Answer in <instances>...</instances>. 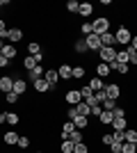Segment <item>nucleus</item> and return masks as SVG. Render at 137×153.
<instances>
[{"instance_id": "obj_1", "label": "nucleus", "mask_w": 137, "mask_h": 153, "mask_svg": "<svg viewBox=\"0 0 137 153\" xmlns=\"http://www.w3.org/2000/svg\"><path fill=\"white\" fill-rule=\"evenodd\" d=\"M114 41H117V46H121V48L130 46V41H133V30H130V25H119L117 32H114Z\"/></svg>"}, {"instance_id": "obj_2", "label": "nucleus", "mask_w": 137, "mask_h": 153, "mask_svg": "<svg viewBox=\"0 0 137 153\" xmlns=\"http://www.w3.org/2000/svg\"><path fill=\"white\" fill-rule=\"evenodd\" d=\"M96 55H98V62L110 64V62H114V59H117V46H103Z\"/></svg>"}, {"instance_id": "obj_3", "label": "nucleus", "mask_w": 137, "mask_h": 153, "mask_svg": "<svg viewBox=\"0 0 137 153\" xmlns=\"http://www.w3.org/2000/svg\"><path fill=\"white\" fill-rule=\"evenodd\" d=\"M91 25H94V34H105V32H110V19L107 16H98V19L91 21Z\"/></svg>"}, {"instance_id": "obj_4", "label": "nucleus", "mask_w": 137, "mask_h": 153, "mask_svg": "<svg viewBox=\"0 0 137 153\" xmlns=\"http://www.w3.org/2000/svg\"><path fill=\"white\" fill-rule=\"evenodd\" d=\"M80 101H82V96H80V89H78V87H71V89H66V94H64V103L69 105V108H76Z\"/></svg>"}, {"instance_id": "obj_5", "label": "nucleus", "mask_w": 137, "mask_h": 153, "mask_svg": "<svg viewBox=\"0 0 137 153\" xmlns=\"http://www.w3.org/2000/svg\"><path fill=\"white\" fill-rule=\"evenodd\" d=\"M44 80L50 85V91H53V89H55V87L59 85V73H57V69L48 66V69H46V73H44Z\"/></svg>"}, {"instance_id": "obj_6", "label": "nucleus", "mask_w": 137, "mask_h": 153, "mask_svg": "<svg viewBox=\"0 0 137 153\" xmlns=\"http://www.w3.org/2000/svg\"><path fill=\"white\" fill-rule=\"evenodd\" d=\"M105 94H107V98H121V94H124V89H121V85H117V82H107L105 85Z\"/></svg>"}, {"instance_id": "obj_7", "label": "nucleus", "mask_w": 137, "mask_h": 153, "mask_svg": "<svg viewBox=\"0 0 137 153\" xmlns=\"http://www.w3.org/2000/svg\"><path fill=\"white\" fill-rule=\"evenodd\" d=\"M85 39H87V48H89V53H98L101 48H103L98 34H89V37H85Z\"/></svg>"}, {"instance_id": "obj_8", "label": "nucleus", "mask_w": 137, "mask_h": 153, "mask_svg": "<svg viewBox=\"0 0 137 153\" xmlns=\"http://www.w3.org/2000/svg\"><path fill=\"white\" fill-rule=\"evenodd\" d=\"M19 137L21 135L16 133V130H7V133H2V144H5V146H16V144H19Z\"/></svg>"}, {"instance_id": "obj_9", "label": "nucleus", "mask_w": 137, "mask_h": 153, "mask_svg": "<svg viewBox=\"0 0 137 153\" xmlns=\"http://www.w3.org/2000/svg\"><path fill=\"white\" fill-rule=\"evenodd\" d=\"M87 85H89V87H91V91L96 94V91H103V89H105V85H107V82H105L103 78H98V76H91L89 80H87Z\"/></svg>"}, {"instance_id": "obj_10", "label": "nucleus", "mask_w": 137, "mask_h": 153, "mask_svg": "<svg viewBox=\"0 0 137 153\" xmlns=\"http://www.w3.org/2000/svg\"><path fill=\"white\" fill-rule=\"evenodd\" d=\"M55 69L59 73V80H71V64L69 62H59Z\"/></svg>"}, {"instance_id": "obj_11", "label": "nucleus", "mask_w": 137, "mask_h": 153, "mask_svg": "<svg viewBox=\"0 0 137 153\" xmlns=\"http://www.w3.org/2000/svg\"><path fill=\"white\" fill-rule=\"evenodd\" d=\"M23 37H25V32H23V27H19V25L9 27V41H12L14 46L19 44V41H23Z\"/></svg>"}, {"instance_id": "obj_12", "label": "nucleus", "mask_w": 137, "mask_h": 153, "mask_svg": "<svg viewBox=\"0 0 137 153\" xmlns=\"http://www.w3.org/2000/svg\"><path fill=\"white\" fill-rule=\"evenodd\" d=\"M94 73H96L98 78H103V80H105V78L112 73V71H110V64H105V62H96V64H94Z\"/></svg>"}, {"instance_id": "obj_13", "label": "nucleus", "mask_w": 137, "mask_h": 153, "mask_svg": "<svg viewBox=\"0 0 137 153\" xmlns=\"http://www.w3.org/2000/svg\"><path fill=\"white\" fill-rule=\"evenodd\" d=\"M14 89V76H0V91L9 94Z\"/></svg>"}, {"instance_id": "obj_14", "label": "nucleus", "mask_w": 137, "mask_h": 153, "mask_svg": "<svg viewBox=\"0 0 137 153\" xmlns=\"http://www.w3.org/2000/svg\"><path fill=\"white\" fill-rule=\"evenodd\" d=\"M44 73H46L44 64H37L32 71H27V80H30V82H34V80H41V78H44Z\"/></svg>"}, {"instance_id": "obj_15", "label": "nucleus", "mask_w": 137, "mask_h": 153, "mask_svg": "<svg viewBox=\"0 0 137 153\" xmlns=\"http://www.w3.org/2000/svg\"><path fill=\"white\" fill-rule=\"evenodd\" d=\"M14 94H19V96H25L27 91V80H23V78H14Z\"/></svg>"}, {"instance_id": "obj_16", "label": "nucleus", "mask_w": 137, "mask_h": 153, "mask_svg": "<svg viewBox=\"0 0 137 153\" xmlns=\"http://www.w3.org/2000/svg\"><path fill=\"white\" fill-rule=\"evenodd\" d=\"M0 55H2V57H7L9 62H12V59L19 55V48H16L14 44H5V46H2V53H0Z\"/></svg>"}, {"instance_id": "obj_17", "label": "nucleus", "mask_w": 137, "mask_h": 153, "mask_svg": "<svg viewBox=\"0 0 137 153\" xmlns=\"http://www.w3.org/2000/svg\"><path fill=\"white\" fill-rule=\"evenodd\" d=\"M73 53H78V55H85V53H89V48H87V39H73Z\"/></svg>"}, {"instance_id": "obj_18", "label": "nucleus", "mask_w": 137, "mask_h": 153, "mask_svg": "<svg viewBox=\"0 0 137 153\" xmlns=\"http://www.w3.org/2000/svg\"><path fill=\"white\" fill-rule=\"evenodd\" d=\"M87 69L85 64H78V66H71V80H85Z\"/></svg>"}, {"instance_id": "obj_19", "label": "nucleus", "mask_w": 137, "mask_h": 153, "mask_svg": "<svg viewBox=\"0 0 137 153\" xmlns=\"http://www.w3.org/2000/svg\"><path fill=\"white\" fill-rule=\"evenodd\" d=\"M110 71H117V73H121V76H128V73H130V64L110 62Z\"/></svg>"}, {"instance_id": "obj_20", "label": "nucleus", "mask_w": 137, "mask_h": 153, "mask_svg": "<svg viewBox=\"0 0 137 153\" xmlns=\"http://www.w3.org/2000/svg\"><path fill=\"white\" fill-rule=\"evenodd\" d=\"M32 87H34V91H37L39 96H44L46 91H50V85L46 82L44 78H41V80H34V82H32Z\"/></svg>"}, {"instance_id": "obj_21", "label": "nucleus", "mask_w": 137, "mask_h": 153, "mask_svg": "<svg viewBox=\"0 0 137 153\" xmlns=\"http://www.w3.org/2000/svg\"><path fill=\"white\" fill-rule=\"evenodd\" d=\"M112 121H114L112 110H103V112H101V117H98V123H101V126H112Z\"/></svg>"}, {"instance_id": "obj_22", "label": "nucleus", "mask_w": 137, "mask_h": 153, "mask_svg": "<svg viewBox=\"0 0 137 153\" xmlns=\"http://www.w3.org/2000/svg\"><path fill=\"white\" fill-rule=\"evenodd\" d=\"M94 9H96V7H94V5H91V2H80V16H82V19H89V16H91V14H94Z\"/></svg>"}, {"instance_id": "obj_23", "label": "nucleus", "mask_w": 137, "mask_h": 153, "mask_svg": "<svg viewBox=\"0 0 137 153\" xmlns=\"http://www.w3.org/2000/svg\"><path fill=\"white\" fill-rule=\"evenodd\" d=\"M126 128H128V119H114V121H112V133H124Z\"/></svg>"}, {"instance_id": "obj_24", "label": "nucleus", "mask_w": 137, "mask_h": 153, "mask_svg": "<svg viewBox=\"0 0 137 153\" xmlns=\"http://www.w3.org/2000/svg\"><path fill=\"white\" fill-rule=\"evenodd\" d=\"M16 146H19L23 153H25L27 149L32 146V137H30V135H21V137H19V144H16Z\"/></svg>"}, {"instance_id": "obj_25", "label": "nucleus", "mask_w": 137, "mask_h": 153, "mask_svg": "<svg viewBox=\"0 0 137 153\" xmlns=\"http://www.w3.org/2000/svg\"><path fill=\"white\" fill-rule=\"evenodd\" d=\"M25 48H27V55H39V53H44L41 51V44L39 41H32V39H30V44H25Z\"/></svg>"}, {"instance_id": "obj_26", "label": "nucleus", "mask_w": 137, "mask_h": 153, "mask_svg": "<svg viewBox=\"0 0 137 153\" xmlns=\"http://www.w3.org/2000/svg\"><path fill=\"white\" fill-rule=\"evenodd\" d=\"M124 142H130V144H135L137 142V128H126L124 130Z\"/></svg>"}, {"instance_id": "obj_27", "label": "nucleus", "mask_w": 137, "mask_h": 153, "mask_svg": "<svg viewBox=\"0 0 137 153\" xmlns=\"http://www.w3.org/2000/svg\"><path fill=\"white\" fill-rule=\"evenodd\" d=\"M80 34H82V37L94 34V25H91V21H82V23H80Z\"/></svg>"}, {"instance_id": "obj_28", "label": "nucleus", "mask_w": 137, "mask_h": 153, "mask_svg": "<svg viewBox=\"0 0 137 153\" xmlns=\"http://www.w3.org/2000/svg\"><path fill=\"white\" fill-rule=\"evenodd\" d=\"M73 123H76V128H78V130H85V128H89V117H76V119H73Z\"/></svg>"}, {"instance_id": "obj_29", "label": "nucleus", "mask_w": 137, "mask_h": 153, "mask_svg": "<svg viewBox=\"0 0 137 153\" xmlns=\"http://www.w3.org/2000/svg\"><path fill=\"white\" fill-rule=\"evenodd\" d=\"M73 149H76V144H73L71 140H62L59 142V153H73Z\"/></svg>"}, {"instance_id": "obj_30", "label": "nucleus", "mask_w": 137, "mask_h": 153, "mask_svg": "<svg viewBox=\"0 0 137 153\" xmlns=\"http://www.w3.org/2000/svg\"><path fill=\"white\" fill-rule=\"evenodd\" d=\"M64 9H66L69 14H78V12H80V2H78V0H66Z\"/></svg>"}, {"instance_id": "obj_31", "label": "nucleus", "mask_w": 137, "mask_h": 153, "mask_svg": "<svg viewBox=\"0 0 137 153\" xmlns=\"http://www.w3.org/2000/svg\"><path fill=\"white\" fill-rule=\"evenodd\" d=\"M101 44H103V46H117V41H114V34H112V32H105V34H101Z\"/></svg>"}, {"instance_id": "obj_32", "label": "nucleus", "mask_w": 137, "mask_h": 153, "mask_svg": "<svg viewBox=\"0 0 137 153\" xmlns=\"http://www.w3.org/2000/svg\"><path fill=\"white\" fill-rule=\"evenodd\" d=\"M76 110H78V114H80V117H89V110H91V108L87 105L85 101H80L78 105H76Z\"/></svg>"}, {"instance_id": "obj_33", "label": "nucleus", "mask_w": 137, "mask_h": 153, "mask_svg": "<svg viewBox=\"0 0 137 153\" xmlns=\"http://www.w3.org/2000/svg\"><path fill=\"white\" fill-rule=\"evenodd\" d=\"M66 140H71L73 144H80V142H85V137H82V130H73V133L69 135Z\"/></svg>"}, {"instance_id": "obj_34", "label": "nucleus", "mask_w": 137, "mask_h": 153, "mask_svg": "<svg viewBox=\"0 0 137 153\" xmlns=\"http://www.w3.org/2000/svg\"><path fill=\"white\" fill-rule=\"evenodd\" d=\"M114 62L128 64V53H126V48H117V59H114Z\"/></svg>"}, {"instance_id": "obj_35", "label": "nucleus", "mask_w": 137, "mask_h": 153, "mask_svg": "<svg viewBox=\"0 0 137 153\" xmlns=\"http://www.w3.org/2000/svg\"><path fill=\"white\" fill-rule=\"evenodd\" d=\"M126 53H128V64H130V66H137V53L133 51L130 46H126Z\"/></svg>"}, {"instance_id": "obj_36", "label": "nucleus", "mask_w": 137, "mask_h": 153, "mask_svg": "<svg viewBox=\"0 0 137 153\" xmlns=\"http://www.w3.org/2000/svg\"><path fill=\"white\" fill-rule=\"evenodd\" d=\"M34 66H37V62H34V57H32V55H27V57L23 59V69H25V71H32Z\"/></svg>"}, {"instance_id": "obj_37", "label": "nucleus", "mask_w": 137, "mask_h": 153, "mask_svg": "<svg viewBox=\"0 0 137 153\" xmlns=\"http://www.w3.org/2000/svg\"><path fill=\"white\" fill-rule=\"evenodd\" d=\"M73 153H91V149H89V144H87V142H80V144H76Z\"/></svg>"}, {"instance_id": "obj_38", "label": "nucleus", "mask_w": 137, "mask_h": 153, "mask_svg": "<svg viewBox=\"0 0 137 153\" xmlns=\"http://www.w3.org/2000/svg\"><path fill=\"white\" fill-rule=\"evenodd\" d=\"M19 121H21V114H16V112H7V123H9V126H16Z\"/></svg>"}, {"instance_id": "obj_39", "label": "nucleus", "mask_w": 137, "mask_h": 153, "mask_svg": "<svg viewBox=\"0 0 137 153\" xmlns=\"http://www.w3.org/2000/svg\"><path fill=\"white\" fill-rule=\"evenodd\" d=\"M101 108L103 110H114L117 108V101H114V98H105V101L101 103Z\"/></svg>"}, {"instance_id": "obj_40", "label": "nucleus", "mask_w": 137, "mask_h": 153, "mask_svg": "<svg viewBox=\"0 0 137 153\" xmlns=\"http://www.w3.org/2000/svg\"><path fill=\"white\" fill-rule=\"evenodd\" d=\"M112 142H114V137H112V133H103V135H101V144H103V146H110Z\"/></svg>"}, {"instance_id": "obj_41", "label": "nucleus", "mask_w": 137, "mask_h": 153, "mask_svg": "<svg viewBox=\"0 0 137 153\" xmlns=\"http://www.w3.org/2000/svg\"><path fill=\"white\" fill-rule=\"evenodd\" d=\"M107 149H110V153H121L124 151V142H112Z\"/></svg>"}, {"instance_id": "obj_42", "label": "nucleus", "mask_w": 137, "mask_h": 153, "mask_svg": "<svg viewBox=\"0 0 137 153\" xmlns=\"http://www.w3.org/2000/svg\"><path fill=\"white\" fill-rule=\"evenodd\" d=\"M5 101H7V103H12V105H16V103L21 101V96H19V94H14V91H9V94H5Z\"/></svg>"}, {"instance_id": "obj_43", "label": "nucleus", "mask_w": 137, "mask_h": 153, "mask_svg": "<svg viewBox=\"0 0 137 153\" xmlns=\"http://www.w3.org/2000/svg\"><path fill=\"white\" fill-rule=\"evenodd\" d=\"M121 153H137V144H130V142H124V151Z\"/></svg>"}, {"instance_id": "obj_44", "label": "nucleus", "mask_w": 137, "mask_h": 153, "mask_svg": "<svg viewBox=\"0 0 137 153\" xmlns=\"http://www.w3.org/2000/svg\"><path fill=\"white\" fill-rule=\"evenodd\" d=\"M64 117H66V119H69V121H73V119L78 117V110H76V108H69V110H66V112H64Z\"/></svg>"}, {"instance_id": "obj_45", "label": "nucleus", "mask_w": 137, "mask_h": 153, "mask_svg": "<svg viewBox=\"0 0 137 153\" xmlns=\"http://www.w3.org/2000/svg\"><path fill=\"white\" fill-rule=\"evenodd\" d=\"M101 112H103L101 103H98V105H91V110H89V117H101Z\"/></svg>"}, {"instance_id": "obj_46", "label": "nucleus", "mask_w": 137, "mask_h": 153, "mask_svg": "<svg viewBox=\"0 0 137 153\" xmlns=\"http://www.w3.org/2000/svg\"><path fill=\"white\" fill-rule=\"evenodd\" d=\"M7 66H9V59H7V57H2V55H0V69H7Z\"/></svg>"}, {"instance_id": "obj_47", "label": "nucleus", "mask_w": 137, "mask_h": 153, "mask_svg": "<svg viewBox=\"0 0 137 153\" xmlns=\"http://www.w3.org/2000/svg\"><path fill=\"white\" fill-rule=\"evenodd\" d=\"M112 137H114V142H124V133H112Z\"/></svg>"}, {"instance_id": "obj_48", "label": "nucleus", "mask_w": 137, "mask_h": 153, "mask_svg": "<svg viewBox=\"0 0 137 153\" xmlns=\"http://www.w3.org/2000/svg\"><path fill=\"white\" fill-rule=\"evenodd\" d=\"M130 48L137 53V34H133V41H130Z\"/></svg>"}, {"instance_id": "obj_49", "label": "nucleus", "mask_w": 137, "mask_h": 153, "mask_svg": "<svg viewBox=\"0 0 137 153\" xmlns=\"http://www.w3.org/2000/svg\"><path fill=\"white\" fill-rule=\"evenodd\" d=\"M2 30H7V21L5 19H0V32H2Z\"/></svg>"}, {"instance_id": "obj_50", "label": "nucleus", "mask_w": 137, "mask_h": 153, "mask_svg": "<svg viewBox=\"0 0 137 153\" xmlns=\"http://www.w3.org/2000/svg\"><path fill=\"white\" fill-rule=\"evenodd\" d=\"M0 123H7V112H0Z\"/></svg>"}, {"instance_id": "obj_51", "label": "nucleus", "mask_w": 137, "mask_h": 153, "mask_svg": "<svg viewBox=\"0 0 137 153\" xmlns=\"http://www.w3.org/2000/svg\"><path fill=\"white\" fill-rule=\"evenodd\" d=\"M2 46H5V41H0V53H2Z\"/></svg>"}, {"instance_id": "obj_52", "label": "nucleus", "mask_w": 137, "mask_h": 153, "mask_svg": "<svg viewBox=\"0 0 137 153\" xmlns=\"http://www.w3.org/2000/svg\"><path fill=\"white\" fill-rule=\"evenodd\" d=\"M34 153H46V151H44V149H39V151H34Z\"/></svg>"}, {"instance_id": "obj_53", "label": "nucleus", "mask_w": 137, "mask_h": 153, "mask_svg": "<svg viewBox=\"0 0 137 153\" xmlns=\"http://www.w3.org/2000/svg\"><path fill=\"white\" fill-rule=\"evenodd\" d=\"M2 7H5V5H2V0H0V9H2Z\"/></svg>"}]
</instances>
